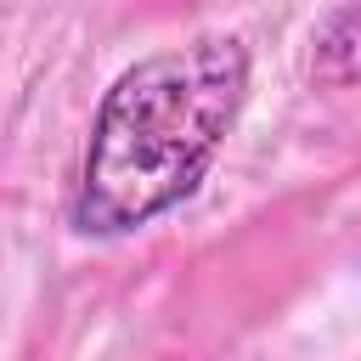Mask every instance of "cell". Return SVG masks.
<instances>
[{
  "instance_id": "6da1fadb",
  "label": "cell",
  "mask_w": 361,
  "mask_h": 361,
  "mask_svg": "<svg viewBox=\"0 0 361 361\" xmlns=\"http://www.w3.org/2000/svg\"><path fill=\"white\" fill-rule=\"evenodd\" d=\"M248 96V51L237 34H203L158 51L113 79L96 107L73 220L118 237L197 192Z\"/></svg>"
},
{
  "instance_id": "7a4b0ae2",
  "label": "cell",
  "mask_w": 361,
  "mask_h": 361,
  "mask_svg": "<svg viewBox=\"0 0 361 361\" xmlns=\"http://www.w3.org/2000/svg\"><path fill=\"white\" fill-rule=\"evenodd\" d=\"M316 79L327 85H355L361 79V0H344L333 23L316 39Z\"/></svg>"
}]
</instances>
